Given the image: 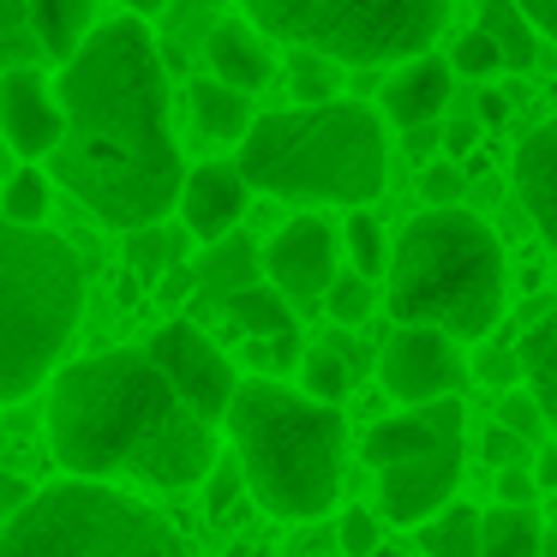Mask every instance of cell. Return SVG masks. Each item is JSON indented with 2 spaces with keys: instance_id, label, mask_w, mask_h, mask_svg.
I'll list each match as a JSON object with an SVG mask.
<instances>
[{
  "instance_id": "cell-47",
  "label": "cell",
  "mask_w": 557,
  "mask_h": 557,
  "mask_svg": "<svg viewBox=\"0 0 557 557\" xmlns=\"http://www.w3.org/2000/svg\"><path fill=\"white\" fill-rule=\"evenodd\" d=\"M121 7H126L133 18H150V13H162V0H121Z\"/></svg>"
},
{
  "instance_id": "cell-50",
  "label": "cell",
  "mask_w": 557,
  "mask_h": 557,
  "mask_svg": "<svg viewBox=\"0 0 557 557\" xmlns=\"http://www.w3.org/2000/svg\"><path fill=\"white\" fill-rule=\"evenodd\" d=\"M0 169H7V150H0Z\"/></svg>"
},
{
  "instance_id": "cell-28",
  "label": "cell",
  "mask_w": 557,
  "mask_h": 557,
  "mask_svg": "<svg viewBox=\"0 0 557 557\" xmlns=\"http://www.w3.org/2000/svg\"><path fill=\"white\" fill-rule=\"evenodd\" d=\"M318 306L330 312V324L354 330V324H366V318L377 312V282H372V276H360V270H336Z\"/></svg>"
},
{
  "instance_id": "cell-37",
  "label": "cell",
  "mask_w": 557,
  "mask_h": 557,
  "mask_svg": "<svg viewBox=\"0 0 557 557\" xmlns=\"http://www.w3.org/2000/svg\"><path fill=\"white\" fill-rule=\"evenodd\" d=\"M246 360H252L264 377L294 372V366H300V330H294V336H252L246 342Z\"/></svg>"
},
{
  "instance_id": "cell-4",
  "label": "cell",
  "mask_w": 557,
  "mask_h": 557,
  "mask_svg": "<svg viewBox=\"0 0 557 557\" xmlns=\"http://www.w3.org/2000/svg\"><path fill=\"white\" fill-rule=\"evenodd\" d=\"M509 300V270L492 222L461 205H425L396 234L384 264V306L396 324H432L456 342L497 330Z\"/></svg>"
},
{
  "instance_id": "cell-16",
  "label": "cell",
  "mask_w": 557,
  "mask_h": 557,
  "mask_svg": "<svg viewBox=\"0 0 557 557\" xmlns=\"http://www.w3.org/2000/svg\"><path fill=\"white\" fill-rule=\"evenodd\" d=\"M205 54H210V78L234 90H264L276 78V54H270V37L252 25V18H222L216 30L205 37Z\"/></svg>"
},
{
  "instance_id": "cell-41",
  "label": "cell",
  "mask_w": 557,
  "mask_h": 557,
  "mask_svg": "<svg viewBox=\"0 0 557 557\" xmlns=\"http://www.w3.org/2000/svg\"><path fill=\"white\" fill-rule=\"evenodd\" d=\"M516 13L533 25V37L557 42V0H516Z\"/></svg>"
},
{
  "instance_id": "cell-19",
  "label": "cell",
  "mask_w": 557,
  "mask_h": 557,
  "mask_svg": "<svg viewBox=\"0 0 557 557\" xmlns=\"http://www.w3.org/2000/svg\"><path fill=\"white\" fill-rule=\"evenodd\" d=\"M545 516L540 504H492L480 509V557H540Z\"/></svg>"
},
{
  "instance_id": "cell-14",
  "label": "cell",
  "mask_w": 557,
  "mask_h": 557,
  "mask_svg": "<svg viewBox=\"0 0 557 557\" xmlns=\"http://www.w3.org/2000/svg\"><path fill=\"white\" fill-rule=\"evenodd\" d=\"M246 205H252V186H246V174L234 162H198V169H186L181 198H174L181 228L193 240H222L228 228H240Z\"/></svg>"
},
{
  "instance_id": "cell-21",
  "label": "cell",
  "mask_w": 557,
  "mask_h": 557,
  "mask_svg": "<svg viewBox=\"0 0 557 557\" xmlns=\"http://www.w3.org/2000/svg\"><path fill=\"white\" fill-rule=\"evenodd\" d=\"M30 30L42 61H66L97 30V0H30Z\"/></svg>"
},
{
  "instance_id": "cell-49",
  "label": "cell",
  "mask_w": 557,
  "mask_h": 557,
  "mask_svg": "<svg viewBox=\"0 0 557 557\" xmlns=\"http://www.w3.org/2000/svg\"><path fill=\"white\" fill-rule=\"evenodd\" d=\"M372 557H413V552H389V545H377V552Z\"/></svg>"
},
{
  "instance_id": "cell-48",
  "label": "cell",
  "mask_w": 557,
  "mask_h": 557,
  "mask_svg": "<svg viewBox=\"0 0 557 557\" xmlns=\"http://www.w3.org/2000/svg\"><path fill=\"white\" fill-rule=\"evenodd\" d=\"M540 557H557V528H545V545H540Z\"/></svg>"
},
{
  "instance_id": "cell-43",
  "label": "cell",
  "mask_w": 557,
  "mask_h": 557,
  "mask_svg": "<svg viewBox=\"0 0 557 557\" xmlns=\"http://www.w3.org/2000/svg\"><path fill=\"white\" fill-rule=\"evenodd\" d=\"M25 497H30V480H18V473L0 468V521L18 516V509H25Z\"/></svg>"
},
{
  "instance_id": "cell-44",
  "label": "cell",
  "mask_w": 557,
  "mask_h": 557,
  "mask_svg": "<svg viewBox=\"0 0 557 557\" xmlns=\"http://www.w3.org/2000/svg\"><path fill=\"white\" fill-rule=\"evenodd\" d=\"M473 109H480V121H485V126H504V121H509V90H492V85H485Z\"/></svg>"
},
{
  "instance_id": "cell-17",
  "label": "cell",
  "mask_w": 557,
  "mask_h": 557,
  "mask_svg": "<svg viewBox=\"0 0 557 557\" xmlns=\"http://www.w3.org/2000/svg\"><path fill=\"white\" fill-rule=\"evenodd\" d=\"M516 193L528 205L533 228L557 246V114H545L516 145Z\"/></svg>"
},
{
  "instance_id": "cell-6",
  "label": "cell",
  "mask_w": 557,
  "mask_h": 557,
  "mask_svg": "<svg viewBox=\"0 0 557 557\" xmlns=\"http://www.w3.org/2000/svg\"><path fill=\"white\" fill-rule=\"evenodd\" d=\"M85 324V258L49 222L0 210V408L25 401L66 366Z\"/></svg>"
},
{
  "instance_id": "cell-29",
  "label": "cell",
  "mask_w": 557,
  "mask_h": 557,
  "mask_svg": "<svg viewBox=\"0 0 557 557\" xmlns=\"http://www.w3.org/2000/svg\"><path fill=\"white\" fill-rule=\"evenodd\" d=\"M288 90L300 102L342 97V61H330V54H318V49H294L288 54Z\"/></svg>"
},
{
  "instance_id": "cell-22",
  "label": "cell",
  "mask_w": 557,
  "mask_h": 557,
  "mask_svg": "<svg viewBox=\"0 0 557 557\" xmlns=\"http://www.w3.org/2000/svg\"><path fill=\"white\" fill-rule=\"evenodd\" d=\"M222 318H228L246 342L252 336H294V306L282 300L270 282H246V288L222 294Z\"/></svg>"
},
{
  "instance_id": "cell-51",
  "label": "cell",
  "mask_w": 557,
  "mask_h": 557,
  "mask_svg": "<svg viewBox=\"0 0 557 557\" xmlns=\"http://www.w3.org/2000/svg\"><path fill=\"white\" fill-rule=\"evenodd\" d=\"M0 528H7V521H0Z\"/></svg>"
},
{
  "instance_id": "cell-32",
  "label": "cell",
  "mask_w": 557,
  "mask_h": 557,
  "mask_svg": "<svg viewBox=\"0 0 557 557\" xmlns=\"http://www.w3.org/2000/svg\"><path fill=\"white\" fill-rule=\"evenodd\" d=\"M37 30H30V0H0V73L13 66H37Z\"/></svg>"
},
{
  "instance_id": "cell-45",
  "label": "cell",
  "mask_w": 557,
  "mask_h": 557,
  "mask_svg": "<svg viewBox=\"0 0 557 557\" xmlns=\"http://www.w3.org/2000/svg\"><path fill=\"white\" fill-rule=\"evenodd\" d=\"M473 138H480V126H473V121L444 126V150H449V157H468V150H473Z\"/></svg>"
},
{
  "instance_id": "cell-23",
  "label": "cell",
  "mask_w": 557,
  "mask_h": 557,
  "mask_svg": "<svg viewBox=\"0 0 557 557\" xmlns=\"http://www.w3.org/2000/svg\"><path fill=\"white\" fill-rule=\"evenodd\" d=\"M193 282L222 306V294H234V288H246V282H258V246L246 240V234H234V228H228L222 240H210V252H205V258H198Z\"/></svg>"
},
{
  "instance_id": "cell-1",
  "label": "cell",
  "mask_w": 557,
  "mask_h": 557,
  "mask_svg": "<svg viewBox=\"0 0 557 557\" xmlns=\"http://www.w3.org/2000/svg\"><path fill=\"white\" fill-rule=\"evenodd\" d=\"M61 145L49 150V181L109 228L162 222L181 198V145L169 121V66L145 18L97 25L54 78Z\"/></svg>"
},
{
  "instance_id": "cell-20",
  "label": "cell",
  "mask_w": 557,
  "mask_h": 557,
  "mask_svg": "<svg viewBox=\"0 0 557 557\" xmlns=\"http://www.w3.org/2000/svg\"><path fill=\"white\" fill-rule=\"evenodd\" d=\"M516 366H521V384L533 389V401L545 413V432H557V306L540 324H528V336L516 348Z\"/></svg>"
},
{
  "instance_id": "cell-33",
  "label": "cell",
  "mask_w": 557,
  "mask_h": 557,
  "mask_svg": "<svg viewBox=\"0 0 557 557\" xmlns=\"http://www.w3.org/2000/svg\"><path fill=\"white\" fill-rule=\"evenodd\" d=\"M444 61H449V73L480 78V85H485V78H497V73H504V54H497V42L485 37L480 25H473V30H461V37L449 42V54H444Z\"/></svg>"
},
{
  "instance_id": "cell-11",
  "label": "cell",
  "mask_w": 557,
  "mask_h": 557,
  "mask_svg": "<svg viewBox=\"0 0 557 557\" xmlns=\"http://www.w3.org/2000/svg\"><path fill=\"white\" fill-rule=\"evenodd\" d=\"M461 377H468V366H461V354H456V336H444V330H432V324H396V336L377 354V384H384V396L401 401V408L456 396Z\"/></svg>"
},
{
  "instance_id": "cell-30",
  "label": "cell",
  "mask_w": 557,
  "mask_h": 557,
  "mask_svg": "<svg viewBox=\"0 0 557 557\" xmlns=\"http://www.w3.org/2000/svg\"><path fill=\"white\" fill-rule=\"evenodd\" d=\"M342 246H348V258L354 264L348 270H360V276H384V264H389V240H384V228H377V216L366 205H354V216H348V228H342Z\"/></svg>"
},
{
  "instance_id": "cell-13",
  "label": "cell",
  "mask_w": 557,
  "mask_h": 557,
  "mask_svg": "<svg viewBox=\"0 0 557 557\" xmlns=\"http://www.w3.org/2000/svg\"><path fill=\"white\" fill-rule=\"evenodd\" d=\"M0 138L18 162H37L61 145V102H54V85L37 66L0 73Z\"/></svg>"
},
{
  "instance_id": "cell-26",
  "label": "cell",
  "mask_w": 557,
  "mask_h": 557,
  "mask_svg": "<svg viewBox=\"0 0 557 557\" xmlns=\"http://www.w3.org/2000/svg\"><path fill=\"white\" fill-rule=\"evenodd\" d=\"M480 30L497 42V54H504L509 73H528V66H533V25L516 13V0H485Z\"/></svg>"
},
{
  "instance_id": "cell-35",
  "label": "cell",
  "mask_w": 557,
  "mask_h": 557,
  "mask_svg": "<svg viewBox=\"0 0 557 557\" xmlns=\"http://www.w3.org/2000/svg\"><path fill=\"white\" fill-rule=\"evenodd\" d=\"M336 540H342V552L348 557H372L377 545H384V521L372 516V509H342V521H336Z\"/></svg>"
},
{
  "instance_id": "cell-8",
  "label": "cell",
  "mask_w": 557,
  "mask_h": 557,
  "mask_svg": "<svg viewBox=\"0 0 557 557\" xmlns=\"http://www.w3.org/2000/svg\"><path fill=\"white\" fill-rule=\"evenodd\" d=\"M264 37L342 66H396L444 37L449 0H240Z\"/></svg>"
},
{
  "instance_id": "cell-3",
  "label": "cell",
  "mask_w": 557,
  "mask_h": 557,
  "mask_svg": "<svg viewBox=\"0 0 557 557\" xmlns=\"http://www.w3.org/2000/svg\"><path fill=\"white\" fill-rule=\"evenodd\" d=\"M234 169L252 193L282 205H372L389 181V138L366 102H300V109L252 114Z\"/></svg>"
},
{
  "instance_id": "cell-9",
  "label": "cell",
  "mask_w": 557,
  "mask_h": 557,
  "mask_svg": "<svg viewBox=\"0 0 557 557\" xmlns=\"http://www.w3.org/2000/svg\"><path fill=\"white\" fill-rule=\"evenodd\" d=\"M461 461H468V425H449L432 444H420L401 461L377 468V516L396 521V528H420L425 516H437L456 497Z\"/></svg>"
},
{
  "instance_id": "cell-40",
  "label": "cell",
  "mask_w": 557,
  "mask_h": 557,
  "mask_svg": "<svg viewBox=\"0 0 557 557\" xmlns=\"http://www.w3.org/2000/svg\"><path fill=\"white\" fill-rule=\"evenodd\" d=\"M473 372H480L485 384H497V389L521 384V366H516V354H509V348H480V360H473Z\"/></svg>"
},
{
  "instance_id": "cell-39",
  "label": "cell",
  "mask_w": 557,
  "mask_h": 557,
  "mask_svg": "<svg viewBox=\"0 0 557 557\" xmlns=\"http://www.w3.org/2000/svg\"><path fill=\"white\" fill-rule=\"evenodd\" d=\"M497 504H540V485H533V468H521V461L497 468Z\"/></svg>"
},
{
  "instance_id": "cell-42",
  "label": "cell",
  "mask_w": 557,
  "mask_h": 557,
  "mask_svg": "<svg viewBox=\"0 0 557 557\" xmlns=\"http://www.w3.org/2000/svg\"><path fill=\"white\" fill-rule=\"evenodd\" d=\"M521 444H528V437L492 425V432H485V461H492V468H509V461H521Z\"/></svg>"
},
{
  "instance_id": "cell-24",
  "label": "cell",
  "mask_w": 557,
  "mask_h": 557,
  "mask_svg": "<svg viewBox=\"0 0 557 557\" xmlns=\"http://www.w3.org/2000/svg\"><path fill=\"white\" fill-rule=\"evenodd\" d=\"M126 234H133V240H126V264H133L138 282H162V276H169V270L186 258V240H193V234L174 228L169 216H162V222H145V228H126Z\"/></svg>"
},
{
  "instance_id": "cell-12",
  "label": "cell",
  "mask_w": 557,
  "mask_h": 557,
  "mask_svg": "<svg viewBox=\"0 0 557 557\" xmlns=\"http://www.w3.org/2000/svg\"><path fill=\"white\" fill-rule=\"evenodd\" d=\"M336 252H342V234L324 216H294L264 246V282L288 306H318L330 276H336Z\"/></svg>"
},
{
  "instance_id": "cell-46",
  "label": "cell",
  "mask_w": 557,
  "mask_h": 557,
  "mask_svg": "<svg viewBox=\"0 0 557 557\" xmlns=\"http://www.w3.org/2000/svg\"><path fill=\"white\" fill-rule=\"evenodd\" d=\"M533 485H540V492H557V444L540 449V461H533Z\"/></svg>"
},
{
  "instance_id": "cell-10",
  "label": "cell",
  "mask_w": 557,
  "mask_h": 557,
  "mask_svg": "<svg viewBox=\"0 0 557 557\" xmlns=\"http://www.w3.org/2000/svg\"><path fill=\"white\" fill-rule=\"evenodd\" d=\"M145 354L162 366V377L181 389V401L198 413V420L222 425V413H228V401H234L240 372H234V360L193 324V318H174V324H162L157 336L145 342Z\"/></svg>"
},
{
  "instance_id": "cell-5",
  "label": "cell",
  "mask_w": 557,
  "mask_h": 557,
  "mask_svg": "<svg viewBox=\"0 0 557 557\" xmlns=\"http://www.w3.org/2000/svg\"><path fill=\"white\" fill-rule=\"evenodd\" d=\"M234 437V461L246 473V492L282 521H318L342 497V456H348V420L330 401L288 389L276 377L234 384L222 413Z\"/></svg>"
},
{
  "instance_id": "cell-2",
  "label": "cell",
  "mask_w": 557,
  "mask_h": 557,
  "mask_svg": "<svg viewBox=\"0 0 557 557\" xmlns=\"http://www.w3.org/2000/svg\"><path fill=\"white\" fill-rule=\"evenodd\" d=\"M49 449L73 480L133 473L186 492L216 461V425L198 420L145 348H109L54 372Z\"/></svg>"
},
{
  "instance_id": "cell-15",
  "label": "cell",
  "mask_w": 557,
  "mask_h": 557,
  "mask_svg": "<svg viewBox=\"0 0 557 557\" xmlns=\"http://www.w3.org/2000/svg\"><path fill=\"white\" fill-rule=\"evenodd\" d=\"M449 90H456V73H449L444 54H408L396 61V73L377 90V114H384L396 133H413V126H437L449 109Z\"/></svg>"
},
{
  "instance_id": "cell-38",
  "label": "cell",
  "mask_w": 557,
  "mask_h": 557,
  "mask_svg": "<svg viewBox=\"0 0 557 557\" xmlns=\"http://www.w3.org/2000/svg\"><path fill=\"white\" fill-rule=\"evenodd\" d=\"M420 193H425V205H461L468 181H461L456 162H425V169H420Z\"/></svg>"
},
{
  "instance_id": "cell-34",
  "label": "cell",
  "mask_w": 557,
  "mask_h": 557,
  "mask_svg": "<svg viewBox=\"0 0 557 557\" xmlns=\"http://www.w3.org/2000/svg\"><path fill=\"white\" fill-rule=\"evenodd\" d=\"M497 425L516 432V437H540L545 432V413H540V401H533L528 384H509L504 396H497Z\"/></svg>"
},
{
  "instance_id": "cell-7",
  "label": "cell",
  "mask_w": 557,
  "mask_h": 557,
  "mask_svg": "<svg viewBox=\"0 0 557 557\" xmlns=\"http://www.w3.org/2000/svg\"><path fill=\"white\" fill-rule=\"evenodd\" d=\"M0 557H193L162 509L102 480H61L25 497L0 528Z\"/></svg>"
},
{
  "instance_id": "cell-27",
  "label": "cell",
  "mask_w": 557,
  "mask_h": 557,
  "mask_svg": "<svg viewBox=\"0 0 557 557\" xmlns=\"http://www.w3.org/2000/svg\"><path fill=\"white\" fill-rule=\"evenodd\" d=\"M294 372H300L306 396H312V401H330V408H342V396L354 389V366L342 360L330 342H324V348H300V366H294Z\"/></svg>"
},
{
  "instance_id": "cell-36",
  "label": "cell",
  "mask_w": 557,
  "mask_h": 557,
  "mask_svg": "<svg viewBox=\"0 0 557 557\" xmlns=\"http://www.w3.org/2000/svg\"><path fill=\"white\" fill-rule=\"evenodd\" d=\"M205 480H210L205 485V509H210V516H222V509L246 492V473H240V461H234V449H228V456L216 449V461L205 468Z\"/></svg>"
},
{
  "instance_id": "cell-31",
  "label": "cell",
  "mask_w": 557,
  "mask_h": 557,
  "mask_svg": "<svg viewBox=\"0 0 557 557\" xmlns=\"http://www.w3.org/2000/svg\"><path fill=\"white\" fill-rule=\"evenodd\" d=\"M49 169H37V162H18L13 181H7V193H0V210L13 222H49Z\"/></svg>"
},
{
  "instance_id": "cell-25",
  "label": "cell",
  "mask_w": 557,
  "mask_h": 557,
  "mask_svg": "<svg viewBox=\"0 0 557 557\" xmlns=\"http://www.w3.org/2000/svg\"><path fill=\"white\" fill-rule=\"evenodd\" d=\"M420 557H480V509L444 504L420 521Z\"/></svg>"
},
{
  "instance_id": "cell-18",
  "label": "cell",
  "mask_w": 557,
  "mask_h": 557,
  "mask_svg": "<svg viewBox=\"0 0 557 557\" xmlns=\"http://www.w3.org/2000/svg\"><path fill=\"white\" fill-rule=\"evenodd\" d=\"M186 102H193V126L210 138V145H240V133L252 126V97L234 85H222V78H193V90H186Z\"/></svg>"
}]
</instances>
